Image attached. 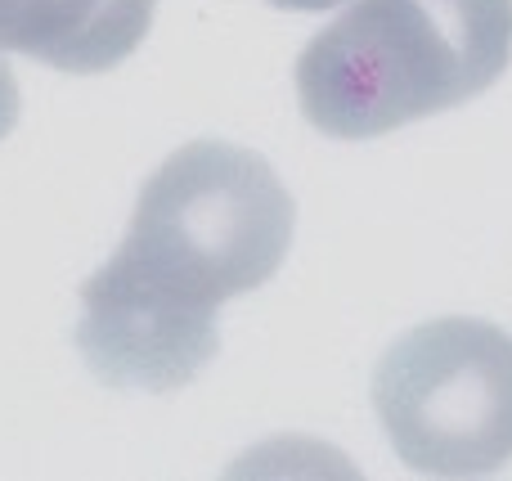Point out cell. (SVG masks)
<instances>
[{"mask_svg":"<svg viewBox=\"0 0 512 481\" xmlns=\"http://www.w3.org/2000/svg\"><path fill=\"white\" fill-rule=\"evenodd\" d=\"M292 198L252 149L198 140L140 189L122 248L81 288L77 347L117 392H176L216 356V311L270 284Z\"/></svg>","mask_w":512,"mask_h":481,"instance_id":"6da1fadb","label":"cell"},{"mask_svg":"<svg viewBox=\"0 0 512 481\" xmlns=\"http://www.w3.org/2000/svg\"><path fill=\"white\" fill-rule=\"evenodd\" d=\"M512 0H355L297 59L315 131L373 140L450 113L504 77Z\"/></svg>","mask_w":512,"mask_h":481,"instance_id":"7a4b0ae2","label":"cell"},{"mask_svg":"<svg viewBox=\"0 0 512 481\" xmlns=\"http://www.w3.org/2000/svg\"><path fill=\"white\" fill-rule=\"evenodd\" d=\"M373 410L414 473H499L512 459V338L486 320L418 324L378 360Z\"/></svg>","mask_w":512,"mask_h":481,"instance_id":"3957f363","label":"cell"},{"mask_svg":"<svg viewBox=\"0 0 512 481\" xmlns=\"http://www.w3.org/2000/svg\"><path fill=\"white\" fill-rule=\"evenodd\" d=\"M158 0H0V50L59 72H108L140 50Z\"/></svg>","mask_w":512,"mask_h":481,"instance_id":"277c9868","label":"cell"},{"mask_svg":"<svg viewBox=\"0 0 512 481\" xmlns=\"http://www.w3.org/2000/svg\"><path fill=\"white\" fill-rule=\"evenodd\" d=\"M14 122H18V81L9 72V63L0 59V140L14 131Z\"/></svg>","mask_w":512,"mask_h":481,"instance_id":"5b68a950","label":"cell"},{"mask_svg":"<svg viewBox=\"0 0 512 481\" xmlns=\"http://www.w3.org/2000/svg\"><path fill=\"white\" fill-rule=\"evenodd\" d=\"M279 9H301V14H315V9H328V5H342V0H270Z\"/></svg>","mask_w":512,"mask_h":481,"instance_id":"8992f818","label":"cell"}]
</instances>
